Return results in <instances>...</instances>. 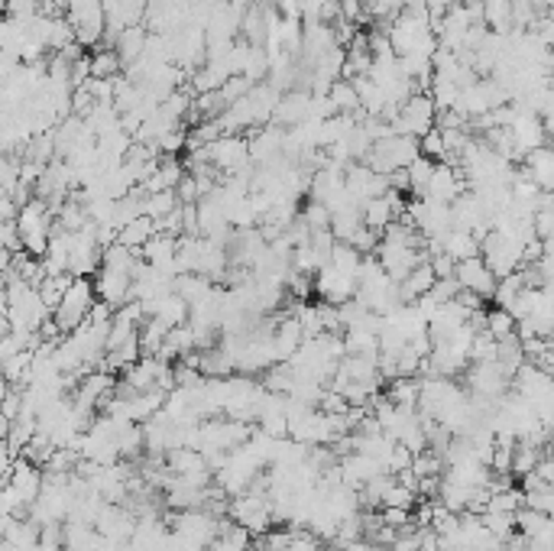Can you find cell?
Here are the masks:
<instances>
[{
	"instance_id": "cell-1",
	"label": "cell",
	"mask_w": 554,
	"mask_h": 551,
	"mask_svg": "<svg viewBox=\"0 0 554 551\" xmlns=\"http://www.w3.org/2000/svg\"><path fill=\"white\" fill-rule=\"evenodd\" d=\"M97 292H95V279H88V276H75V283L72 289L65 292V299L59 302L56 308V324H59V331L62 334H72L78 331L81 324L88 321L91 312H95L97 305Z\"/></svg>"
},
{
	"instance_id": "cell-2",
	"label": "cell",
	"mask_w": 554,
	"mask_h": 551,
	"mask_svg": "<svg viewBox=\"0 0 554 551\" xmlns=\"http://www.w3.org/2000/svg\"><path fill=\"white\" fill-rule=\"evenodd\" d=\"M418 156H422V140L409 137V133H389L373 146L367 166L379 176H393L395 169H409Z\"/></svg>"
},
{
	"instance_id": "cell-3",
	"label": "cell",
	"mask_w": 554,
	"mask_h": 551,
	"mask_svg": "<svg viewBox=\"0 0 554 551\" xmlns=\"http://www.w3.org/2000/svg\"><path fill=\"white\" fill-rule=\"evenodd\" d=\"M525 243L513 240L509 234H503L499 227H493L490 234L480 240V257L486 259V266L496 273V279H506V276L519 273L525 263Z\"/></svg>"
},
{
	"instance_id": "cell-4",
	"label": "cell",
	"mask_w": 554,
	"mask_h": 551,
	"mask_svg": "<svg viewBox=\"0 0 554 551\" xmlns=\"http://www.w3.org/2000/svg\"><path fill=\"white\" fill-rule=\"evenodd\" d=\"M438 127V107H434L431 95L428 91H418L412 95L405 104H402L399 117L393 121V133H409V137H425Z\"/></svg>"
},
{
	"instance_id": "cell-5",
	"label": "cell",
	"mask_w": 554,
	"mask_h": 551,
	"mask_svg": "<svg viewBox=\"0 0 554 551\" xmlns=\"http://www.w3.org/2000/svg\"><path fill=\"white\" fill-rule=\"evenodd\" d=\"M231 519L233 522H241L243 528H250L253 535H266L269 532V526L276 522L273 516V502H269V496L266 493H241L233 496L231 502Z\"/></svg>"
},
{
	"instance_id": "cell-6",
	"label": "cell",
	"mask_w": 554,
	"mask_h": 551,
	"mask_svg": "<svg viewBox=\"0 0 554 551\" xmlns=\"http://www.w3.org/2000/svg\"><path fill=\"white\" fill-rule=\"evenodd\" d=\"M95 292L97 299L111 305L114 312L123 308L127 302H133V273H123V269H111V266H101L95 276Z\"/></svg>"
},
{
	"instance_id": "cell-7",
	"label": "cell",
	"mask_w": 554,
	"mask_h": 551,
	"mask_svg": "<svg viewBox=\"0 0 554 551\" xmlns=\"http://www.w3.org/2000/svg\"><path fill=\"white\" fill-rule=\"evenodd\" d=\"M454 279L460 283V289L474 292V295H480V299H493L496 289H499L496 273L486 266V259L483 257H470V259H464V263H458Z\"/></svg>"
},
{
	"instance_id": "cell-8",
	"label": "cell",
	"mask_w": 554,
	"mask_h": 551,
	"mask_svg": "<svg viewBox=\"0 0 554 551\" xmlns=\"http://www.w3.org/2000/svg\"><path fill=\"white\" fill-rule=\"evenodd\" d=\"M208 156H211V166L221 169V172H227V176H233L241 166H247V162L253 159V156H250L247 140L243 137H227V133L208 146Z\"/></svg>"
},
{
	"instance_id": "cell-9",
	"label": "cell",
	"mask_w": 554,
	"mask_h": 551,
	"mask_svg": "<svg viewBox=\"0 0 554 551\" xmlns=\"http://www.w3.org/2000/svg\"><path fill=\"white\" fill-rule=\"evenodd\" d=\"M405 208L409 204H402V194L399 192H389L383 194V198H373V202L363 208V224L369 227V230H377V234H383L386 227L389 224H395V221L405 214Z\"/></svg>"
},
{
	"instance_id": "cell-10",
	"label": "cell",
	"mask_w": 554,
	"mask_h": 551,
	"mask_svg": "<svg viewBox=\"0 0 554 551\" xmlns=\"http://www.w3.org/2000/svg\"><path fill=\"white\" fill-rule=\"evenodd\" d=\"M312 101H314V91H305V88H292L282 95L279 107H276V117L273 123L276 127H298V123H305L312 117Z\"/></svg>"
},
{
	"instance_id": "cell-11",
	"label": "cell",
	"mask_w": 554,
	"mask_h": 551,
	"mask_svg": "<svg viewBox=\"0 0 554 551\" xmlns=\"http://www.w3.org/2000/svg\"><path fill=\"white\" fill-rule=\"evenodd\" d=\"M464 192H467V182L460 178V172L454 169V166H448V162H438V166H434L431 182H428L425 198L441 202V204H454Z\"/></svg>"
},
{
	"instance_id": "cell-12",
	"label": "cell",
	"mask_w": 554,
	"mask_h": 551,
	"mask_svg": "<svg viewBox=\"0 0 554 551\" xmlns=\"http://www.w3.org/2000/svg\"><path fill=\"white\" fill-rule=\"evenodd\" d=\"M522 172L541 188V192L554 194V146H541L535 153H529L522 159Z\"/></svg>"
},
{
	"instance_id": "cell-13",
	"label": "cell",
	"mask_w": 554,
	"mask_h": 551,
	"mask_svg": "<svg viewBox=\"0 0 554 551\" xmlns=\"http://www.w3.org/2000/svg\"><path fill=\"white\" fill-rule=\"evenodd\" d=\"M434 283H438V273H434L431 259H425V263H418L415 269H412L409 279H402L399 289H402V302L405 305H415L422 295H428V292L434 289Z\"/></svg>"
},
{
	"instance_id": "cell-14",
	"label": "cell",
	"mask_w": 554,
	"mask_h": 551,
	"mask_svg": "<svg viewBox=\"0 0 554 551\" xmlns=\"http://www.w3.org/2000/svg\"><path fill=\"white\" fill-rule=\"evenodd\" d=\"M146 42H150V30H146L143 23H140V26H127V30H123L121 36L114 40V49H117V56H121L123 68L143 59Z\"/></svg>"
},
{
	"instance_id": "cell-15",
	"label": "cell",
	"mask_w": 554,
	"mask_h": 551,
	"mask_svg": "<svg viewBox=\"0 0 554 551\" xmlns=\"http://www.w3.org/2000/svg\"><path fill=\"white\" fill-rule=\"evenodd\" d=\"M250 548H253V532L231 519V522H221V532H217V538L211 542L208 551H250Z\"/></svg>"
},
{
	"instance_id": "cell-16",
	"label": "cell",
	"mask_w": 554,
	"mask_h": 551,
	"mask_svg": "<svg viewBox=\"0 0 554 551\" xmlns=\"http://www.w3.org/2000/svg\"><path fill=\"white\" fill-rule=\"evenodd\" d=\"M159 234V227H156V221L153 218H137L133 224H127V227H121V234H117V243H123V247H130V250H143L146 243L153 240V237Z\"/></svg>"
},
{
	"instance_id": "cell-17",
	"label": "cell",
	"mask_w": 554,
	"mask_h": 551,
	"mask_svg": "<svg viewBox=\"0 0 554 551\" xmlns=\"http://www.w3.org/2000/svg\"><path fill=\"white\" fill-rule=\"evenodd\" d=\"M444 253H448L450 259H458V263H464V259H470V257H480V237L454 227V230L444 237Z\"/></svg>"
},
{
	"instance_id": "cell-18",
	"label": "cell",
	"mask_w": 554,
	"mask_h": 551,
	"mask_svg": "<svg viewBox=\"0 0 554 551\" xmlns=\"http://www.w3.org/2000/svg\"><path fill=\"white\" fill-rule=\"evenodd\" d=\"M169 324L159 321V318H146L143 328H140V348H143V357H159L162 348H166V338H169Z\"/></svg>"
},
{
	"instance_id": "cell-19",
	"label": "cell",
	"mask_w": 554,
	"mask_h": 551,
	"mask_svg": "<svg viewBox=\"0 0 554 551\" xmlns=\"http://www.w3.org/2000/svg\"><path fill=\"white\" fill-rule=\"evenodd\" d=\"M483 20L493 32H513V0H483Z\"/></svg>"
},
{
	"instance_id": "cell-20",
	"label": "cell",
	"mask_w": 554,
	"mask_h": 551,
	"mask_svg": "<svg viewBox=\"0 0 554 551\" xmlns=\"http://www.w3.org/2000/svg\"><path fill=\"white\" fill-rule=\"evenodd\" d=\"M72 283H75L72 273H56V276H46V279L36 285V289H40V295H42V302L52 308V315H56L59 302L65 299V292L72 289Z\"/></svg>"
},
{
	"instance_id": "cell-21",
	"label": "cell",
	"mask_w": 554,
	"mask_h": 551,
	"mask_svg": "<svg viewBox=\"0 0 554 551\" xmlns=\"http://www.w3.org/2000/svg\"><path fill=\"white\" fill-rule=\"evenodd\" d=\"M123 68L121 56H117V49L111 46H101L95 49V56H91V78H117V72Z\"/></svg>"
},
{
	"instance_id": "cell-22",
	"label": "cell",
	"mask_w": 554,
	"mask_h": 551,
	"mask_svg": "<svg viewBox=\"0 0 554 551\" xmlns=\"http://www.w3.org/2000/svg\"><path fill=\"white\" fill-rule=\"evenodd\" d=\"M178 192L176 188H169V192H153V194H143V214L153 221H162L169 218L172 211L178 208Z\"/></svg>"
},
{
	"instance_id": "cell-23",
	"label": "cell",
	"mask_w": 554,
	"mask_h": 551,
	"mask_svg": "<svg viewBox=\"0 0 554 551\" xmlns=\"http://www.w3.org/2000/svg\"><path fill=\"white\" fill-rule=\"evenodd\" d=\"M331 101H334V107H338V113H357L363 111L360 107V95H357V85L354 81L341 78L334 88H331Z\"/></svg>"
},
{
	"instance_id": "cell-24",
	"label": "cell",
	"mask_w": 554,
	"mask_h": 551,
	"mask_svg": "<svg viewBox=\"0 0 554 551\" xmlns=\"http://www.w3.org/2000/svg\"><path fill=\"white\" fill-rule=\"evenodd\" d=\"M434 166H438V162H434V159H428V156H418V159L409 166L412 194H415V198H425V192H428V182H431V176H434Z\"/></svg>"
},
{
	"instance_id": "cell-25",
	"label": "cell",
	"mask_w": 554,
	"mask_h": 551,
	"mask_svg": "<svg viewBox=\"0 0 554 551\" xmlns=\"http://www.w3.org/2000/svg\"><path fill=\"white\" fill-rule=\"evenodd\" d=\"M515 328H519V321H515L513 315H509L506 308H493V312H486V331L493 334L496 340H506L515 334Z\"/></svg>"
},
{
	"instance_id": "cell-26",
	"label": "cell",
	"mask_w": 554,
	"mask_h": 551,
	"mask_svg": "<svg viewBox=\"0 0 554 551\" xmlns=\"http://www.w3.org/2000/svg\"><path fill=\"white\" fill-rule=\"evenodd\" d=\"M253 88H257V85H253V81H250L247 75H231V78L224 81V88H221V97H224V104L231 107L233 101H241V97H247Z\"/></svg>"
},
{
	"instance_id": "cell-27",
	"label": "cell",
	"mask_w": 554,
	"mask_h": 551,
	"mask_svg": "<svg viewBox=\"0 0 554 551\" xmlns=\"http://www.w3.org/2000/svg\"><path fill=\"white\" fill-rule=\"evenodd\" d=\"M302 218L308 221V227L312 230H331V221H334V214H331V208L324 202H308L305 204V214Z\"/></svg>"
},
{
	"instance_id": "cell-28",
	"label": "cell",
	"mask_w": 554,
	"mask_h": 551,
	"mask_svg": "<svg viewBox=\"0 0 554 551\" xmlns=\"http://www.w3.org/2000/svg\"><path fill=\"white\" fill-rule=\"evenodd\" d=\"M422 156H428V159H441L444 162V156H448V146H444V133L438 127L431 130V133H425L422 137Z\"/></svg>"
},
{
	"instance_id": "cell-29",
	"label": "cell",
	"mask_w": 554,
	"mask_h": 551,
	"mask_svg": "<svg viewBox=\"0 0 554 551\" xmlns=\"http://www.w3.org/2000/svg\"><path fill=\"white\" fill-rule=\"evenodd\" d=\"M176 192H178V202L182 204H198L201 202V188H198V178L195 176H185L182 185H178Z\"/></svg>"
},
{
	"instance_id": "cell-30",
	"label": "cell",
	"mask_w": 554,
	"mask_h": 551,
	"mask_svg": "<svg viewBox=\"0 0 554 551\" xmlns=\"http://www.w3.org/2000/svg\"><path fill=\"white\" fill-rule=\"evenodd\" d=\"M182 146H188V133H185V130H176V133H169V137L159 140V153L176 156Z\"/></svg>"
},
{
	"instance_id": "cell-31",
	"label": "cell",
	"mask_w": 554,
	"mask_h": 551,
	"mask_svg": "<svg viewBox=\"0 0 554 551\" xmlns=\"http://www.w3.org/2000/svg\"><path fill=\"white\" fill-rule=\"evenodd\" d=\"M431 266H434V273H438V279H450V276L458 273V259H450L448 253H434Z\"/></svg>"
},
{
	"instance_id": "cell-32",
	"label": "cell",
	"mask_w": 554,
	"mask_h": 551,
	"mask_svg": "<svg viewBox=\"0 0 554 551\" xmlns=\"http://www.w3.org/2000/svg\"><path fill=\"white\" fill-rule=\"evenodd\" d=\"M363 4H373V0H363Z\"/></svg>"
}]
</instances>
